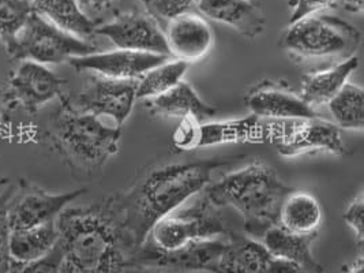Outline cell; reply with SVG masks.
Masks as SVG:
<instances>
[{"instance_id":"1","label":"cell","mask_w":364,"mask_h":273,"mask_svg":"<svg viewBox=\"0 0 364 273\" xmlns=\"http://www.w3.org/2000/svg\"><path fill=\"white\" fill-rule=\"evenodd\" d=\"M245 157L221 156L156 166L145 171L124 193L111 196L120 225L134 250L148 238L156 223L210 185L217 171L236 166Z\"/></svg>"},{"instance_id":"2","label":"cell","mask_w":364,"mask_h":273,"mask_svg":"<svg viewBox=\"0 0 364 273\" xmlns=\"http://www.w3.org/2000/svg\"><path fill=\"white\" fill-rule=\"evenodd\" d=\"M60 273H123L134 249L123 231L112 197L66 208L58 218Z\"/></svg>"},{"instance_id":"3","label":"cell","mask_w":364,"mask_h":273,"mask_svg":"<svg viewBox=\"0 0 364 273\" xmlns=\"http://www.w3.org/2000/svg\"><path fill=\"white\" fill-rule=\"evenodd\" d=\"M292 190L270 166L258 161L225 173L203 188V194L217 208L237 210L245 219L246 234L258 240L277 224L282 200Z\"/></svg>"},{"instance_id":"4","label":"cell","mask_w":364,"mask_h":273,"mask_svg":"<svg viewBox=\"0 0 364 273\" xmlns=\"http://www.w3.org/2000/svg\"><path fill=\"white\" fill-rule=\"evenodd\" d=\"M59 99L60 107L50 122V144L73 172L95 176L119 152L122 129L78 111L66 96Z\"/></svg>"},{"instance_id":"5","label":"cell","mask_w":364,"mask_h":273,"mask_svg":"<svg viewBox=\"0 0 364 273\" xmlns=\"http://www.w3.org/2000/svg\"><path fill=\"white\" fill-rule=\"evenodd\" d=\"M360 32L341 18L316 13L288 23L280 40L285 53L296 60H346L356 55Z\"/></svg>"},{"instance_id":"6","label":"cell","mask_w":364,"mask_h":273,"mask_svg":"<svg viewBox=\"0 0 364 273\" xmlns=\"http://www.w3.org/2000/svg\"><path fill=\"white\" fill-rule=\"evenodd\" d=\"M220 209L203 194L191 206L156 223L144 243L159 252L169 253L193 240L225 237L231 231Z\"/></svg>"},{"instance_id":"7","label":"cell","mask_w":364,"mask_h":273,"mask_svg":"<svg viewBox=\"0 0 364 273\" xmlns=\"http://www.w3.org/2000/svg\"><path fill=\"white\" fill-rule=\"evenodd\" d=\"M7 52L16 60H31L46 66L97 52V47L59 29L33 11Z\"/></svg>"},{"instance_id":"8","label":"cell","mask_w":364,"mask_h":273,"mask_svg":"<svg viewBox=\"0 0 364 273\" xmlns=\"http://www.w3.org/2000/svg\"><path fill=\"white\" fill-rule=\"evenodd\" d=\"M266 141V120L255 115L245 119L202 123L183 119L172 136L173 146L179 151H194L231 142Z\"/></svg>"},{"instance_id":"9","label":"cell","mask_w":364,"mask_h":273,"mask_svg":"<svg viewBox=\"0 0 364 273\" xmlns=\"http://www.w3.org/2000/svg\"><path fill=\"white\" fill-rule=\"evenodd\" d=\"M232 232L218 238L193 240L175 252H159L149 245L142 243L132 255V267L159 268L172 272L179 271H215V265L228 246Z\"/></svg>"},{"instance_id":"10","label":"cell","mask_w":364,"mask_h":273,"mask_svg":"<svg viewBox=\"0 0 364 273\" xmlns=\"http://www.w3.org/2000/svg\"><path fill=\"white\" fill-rule=\"evenodd\" d=\"M138 80H114L95 74L86 80V84L75 99H70L74 108L97 118L108 117L117 127L130 118L136 99Z\"/></svg>"},{"instance_id":"11","label":"cell","mask_w":364,"mask_h":273,"mask_svg":"<svg viewBox=\"0 0 364 273\" xmlns=\"http://www.w3.org/2000/svg\"><path fill=\"white\" fill-rule=\"evenodd\" d=\"M85 193L86 188H77L66 193H50L26 179H21L19 188L14 190L9 204L11 231L56 220L68 204L82 197Z\"/></svg>"},{"instance_id":"12","label":"cell","mask_w":364,"mask_h":273,"mask_svg":"<svg viewBox=\"0 0 364 273\" xmlns=\"http://www.w3.org/2000/svg\"><path fill=\"white\" fill-rule=\"evenodd\" d=\"M96 34L109 38L119 50L169 56L164 31L145 10L136 9L116 13L111 21L96 26Z\"/></svg>"},{"instance_id":"13","label":"cell","mask_w":364,"mask_h":273,"mask_svg":"<svg viewBox=\"0 0 364 273\" xmlns=\"http://www.w3.org/2000/svg\"><path fill=\"white\" fill-rule=\"evenodd\" d=\"M277 151L284 157L301 154H331L346 156L348 146L341 136V129L328 120L291 119L285 133L279 139Z\"/></svg>"},{"instance_id":"14","label":"cell","mask_w":364,"mask_h":273,"mask_svg":"<svg viewBox=\"0 0 364 273\" xmlns=\"http://www.w3.org/2000/svg\"><path fill=\"white\" fill-rule=\"evenodd\" d=\"M252 115L265 119H311L316 112L292 86L274 80H262L245 97Z\"/></svg>"},{"instance_id":"15","label":"cell","mask_w":364,"mask_h":273,"mask_svg":"<svg viewBox=\"0 0 364 273\" xmlns=\"http://www.w3.org/2000/svg\"><path fill=\"white\" fill-rule=\"evenodd\" d=\"M164 36L168 55L187 65L203 59L215 43L210 23L198 11H188L168 21Z\"/></svg>"},{"instance_id":"16","label":"cell","mask_w":364,"mask_h":273,"mask_svg":"<svg viewBox=\"0 0 364 273\" xmlns=\"http://www.w3.org/2000/svg\"><path fill=\"white\" fill-rule=\"evenodd\" d=\"M63 86L65 80L59 78L50 68L36 62L23 60L10 78L7 99H13L28 114H36L41 105L62 97Z\"/></svg>"},{"instance_id":"17","label":"cell","mask_w":364,"mask_h":273,"mask_svg":"<svg viewBox=\"0 0 364 273\" xmlns=\"http://www.w3.org/2000/svg\"><path fill=\"white\" fill-rule=\"evenodd\" d=\"M169 59L166 55L150 52L114 50L93 52L85 56L71 58L68 63L77 71H93L102 77L114 80H138L150 68Z\"/></svg>"},{"instance_id":"18","label":"cell","mask_w":364,"mask_h":273,"mask_svg":"<svg viewBox=\"0 0 364 273\" xmlns=\"http://www.w3.org/2000/svg\"><path fill=\"white\" fill-rule=\"evenodd\" d=\"M196 6L203 17L225 23L250 40L265 31L262 10L250 0H197Z\"/></svg>"},{"instance_id":"19","label":"cell","mask_w":364,"mask_h":273,"mask_svg":"<svg viewBox=\"0 0 364 273\" xmlns=\"http://www.w3.org/2000/svg\"><path fill=\"white\" fill-rule=\"evenodd\" d=\"M146 108L151 115L161 118H182L205 122L212 119L217 112L213 105L203 102L197 90L187 84L179 82L164 95L146 100Z\"/></svg>"},{"instance_id":"20","label":"cell","mask_w":364,"mask_h":273,"mask_svg":"<svg viewBox=\"0 0 364 273\" xmlns=\"http://www.w3.org/2000/svg\"><path fill=\"white\" fill-rule=\"evenodd\" d=\"M358 68L359 58L353 55L331 68L310 71L301 78L299 95L313 109L325 105L343 89Z\"/></svg>"},{"instance_id":"21","label":"cell","mask_w":364,"mask_h":273,"mask_svg":"<svg viewBox=\"0 0 364 273\" xmlns=\"http://www.w3.org/2000/svg\"><path fill=\"white\" fill-rule=\"evenodd\" d=\"M316 235H296L288 232L279 224L269 227L258 239L272 257L296 262L310 273H323V267L316 261L311 245Z\"/></svg>"},{"instance_id":"22","label":"cell","mask_w":364,"mask_h":273,"mask_svg":"<svg viewBox=\"0 0 364 273\" xmlns=\"http://www.w3.org/2000/svg\"><path fill=\"white\" fill-rule=\"evenodd\" d=\"M322 218V206L311 193L292 190L282 200L277 224L296 235H318Z\"/></svg>"},{"instance_id":"23","label":"cell","mask_w":364,"mask_h":273,"mask_svg":"<svg viewBox=\"0 0 364 273\" xmlns=\"http://www.w3.org/2000/svg\"><path fill=\"white\" fill-rule=\"evenodd\" d=\"M270 258L259 240L232 232L213 273H266Z\"/></svg>"},{"instance_id":"24","label":"cell","mask_w":364,"mask_h":273,"mask_svg":"<svg viewBox=\"0 0 364 273\" xmlns=\"http://www.w3.org/2000/svg\"><path fill=\"white\" fill-rule=\"evenodd\" d=\"M40 14L67 33L89 41L96 34V23L85 16L75 0H28Z\"/></svg>"},{"instance_id":"25","label":"cell","mask_w":364,"mask_h":273,"mask_svg":"<svg viewBox=\"0 0 364 273\" xmlns=\"http://www.w3.org/2000/svg\"><path fill=\"white\" fill-rule=\"evenodd\" d=\"M58 240L56 220L31 228L13 230L9 239V257L16 262H32L47 256Z\"/></svg>"},{"instance_id":"26","label":"cell","mask_w":364,"mask_h":273,"mask_svg":"<svg viewBox=\"0 0 364 273\" xmlns=\"http://www.w3.org/2000/svg\"><path fill=\"white\" fill-rule=\"evenodd\" d=\"M188 65L178 59H166V62L150 68L136 81V99L149 100L161 96L182 82Z\"/></svg>"},{"instance_id":"27","label":"cell","mask_w":364,"mask_h":273,"mask_svg":"<svg viewBox=\"0 0 364 273\" xmlns=\"http://www.w3.org/2000/svg\"><path fill=\"white\" fill-rule=\"evenodd\" d=\"M334 124L344 130H362L364 124V92L362 86L347 82L328 102Z\"/></svg>"},{"instance_id":"28","label":"cell","mask_w":364,"mask_h":273,"mask_svg":"<svg viewBox=\"0 0 364 273\" xmlns=\"http://www.w3.org/2000/svg\"><path fill=\"white\" fill-rule=\"evenodd\" d=\"M33 13L28 0H0V40L6 50Z\"/></svg>"},{"instance_id":"29","label":"cell","mask_w":364,"mask_h":273,"mask_svg":"<svg viewBox=\"0 0 364 273\" xmlns=\"http://www.w3.org/2000/svg\"><path fill=\"white\" fill-rule=\"evenodd\" d=\"M159 23L171 21L188 11H197L196 0H138Z\"/></svg>"},{"instance_id":"30","label":"cell","mask_w":364,"mask_h":273,"mask_svg":"<svg viewBox=\"0 0 364 273\" xmlns=\"http://www.w3.org/2000/svg\"><path fill=\"white\" fill-rule=\"evenodd\" d=\"M62 265V249L59 240L50 253L32 262H16L9 261V267L4 273H60Z\"/></svg>"},{"instance_id":"31","label":"cell","mask_w":364,"mask_h":273,"mask_svg":"<svg viewBox=\"0 0 364 273\" xmlns=\"http://www.w3.org/2000/svg\"><path fill=\"white\" fill-rule=\"evenodd\" d=\"M16 188L11 182L0 191V268L6 272L9 267V239L11 234L10 218H9V204L14 194Z\"/></svg>"},{"instance_id":"32","label":"cell","mask_w":364,"mask_h":273,"mask_svg":"<svg viewBox=\"0 0 364 273\" xmlns=\"http://www.w3.org/2000/svg\"><path fill=\"white\" fill-rule=\"evenodd\" d=\"M344 220L348 227L353 231L355 238L358 242V247L362 252L364 243V196L363 191H360L352 201L348 205L344 212Z\"/></svg>"},{"instance_id":"33","label":"cell","mask_w":364,"mask_h":273,"mask_svg":"<svg viewBox=\"0 0 364 273\" xmlns=\"http://www.w3.org/2000/svg\"><path fill=\"white\" fill-rule=\"evenodd\" d=\"M291 16L288 23H294L301 18L325 13L337 4V0H291Z\"/></svg>"},{"instance_id":"34","label":"cell","mask_w":364,"mask_h":273,"mask_svg":"<svg viewBox=\"0 0 364 273\" xmlns=\"http://www.w3.org/2000/svg\"><path fill=\"white\" fill-rule=\"evenodd\" d=\"M75 1L81 7L85 16L90 21H93L97 26L100 23V18L112 11L120 0H75Z\"/></svg>"},{"instance_id":"35","label":"cell","mask_w":364,"mask_h":273,"mask_svg":"<svg viewBox=\"0 0 364 273\" xmlns=\"http://www.w3.org/2000/svg\"><path fill=\"white\" fill-rule=\"evenodd\" d=\"M266 273H310L306 271L303 267H300L296 262L284 259V258H277L272 257L267 265Z\"/></svg>"},{"instance_id":"36","label":"cell","mask_w":364,"mask_h":273,"mask_svg":"<svg viewBox=\"0 0 364 273\" xmlns=\"http://www.w3.org/2000/svg\"><path fill=\"white\" fill-rule=\"evenodd\" d=\"M337 4H340L348 13L360 14L364 10V0H337Z\"/></svg>"},{"instance_id":"37","label":"cell","mask_w":364,"mask_h":273,"mask_svg":"<svg viewBox=\"0 0 364 273\" xmlns=\"http://www.w3.org/2000/svg\"><path fill=\"white\" fill-rule=\"evenodd\" d=\"M364 259L363 256L358 257L349 267L346 268V273H363Z\"/></svg>"},{"instance_id":"38","label":"cell","mask_w":364,"mask_h":273,"mask_svg":"<svg viewBox=\"0 0 364 273\" xmlns=\"http://www.w3.org/2000/svg\"><path fill=\"white\" fill-rule=\"evenodd\" d=\"M7 93H4V90L0 87V120L1 117L4 114V107H6V102H7Z\"/></svg>"},{"instance_id":"39","label":"cell","mask_w":364,"mask_h":273,"mask_svg":"<svg viewBox=\"0 0 364 273\" xmlns=\"http://www.w3.org/2000/svg\"><path fill=\"white\" fill-rule=\"evenodd\" d=\"M9 183H10V179H7V178H0V191L6 188Z\"/></svg>"},{"instance_id":"40","label":"cell","mask_w":364,"mask_h":273,"mask_svg":"<svg viewBox=\"0 0 364 273\" xmlns=\"http://www.w3.org/2000/svg\"><path fill=\"white\" fill-rule=\"evenodd\" d=\"M250 1H251V3H254V4H257V6H259L264 0H250Z\"/></svg>"}]
</instances>
